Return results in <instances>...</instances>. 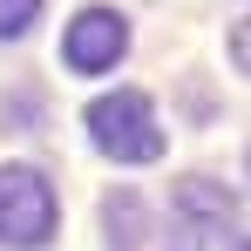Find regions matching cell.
Returning <instances> with one entry per match:
<instances>
[{"label":"cell","mask_w":251,"mask_h":251,"mask_svg":"<svg viewBox=\"0 0 251 251\" xmlns=\"http://www.w3.org/2000/svg\"><path fill=\"white\" fill-rule=\"evenodd\" d=\"M88 136L102 156L116 163H156L163 156V123L150 109L143 88H116V95H95L88 102Z\"/></svg>","instance_id":"cell-1"},{"label":"cell","mask_w":251,"mask_h":251,"mask_svg":"<svg viewBox=\"0 0 251 251\" xmlns=\"http://www.w3.org/2000/svg\"><path fill=\"white\" fill-rule=\"evenodd\" d=\"M54 238V190L41 170L27 163H0V245L7 251H34Z\"/></svg>","instance_id":"cell-2"},{"label":"cell","mask_w":251,"mask_h":251,"mask_svg":"<svg viewBox=\"0 0 251 251\" xmlns=\"http://www.w3.org/2000/svg\"><path fill=\"white\" fill-rule=\"evenodd\" d=\"M123 54H129V21L116 7H82L68 21V34H61V61L75 75H109Z\"/></svg>","instance_id":"cell-3"},{"label":"cell","mask_w":251,"mask_h":251,"mask_svg":"<svg viewBox=\"0 0 251 251\" xmlns=\"http://www.w3.org/2000/svg\"><path fill=\"white\" fill-rule=\"evenodd\" d=\"M170 210H176V231H183V251H197L204 238H217V231H231V217H238V197H231L224 183H210V176H183V183L170 190Z\"/></svg>","instance_id":"cell-4"},{"label":"cell","mask_w":251,"mask_h":251,"mask_svg":"<svg viewBox=\"0 0 251 251\" xmlns=\"http://www.w3.org/2000/svg\"><path fill=\"white\" fill-rule=\"evenodd\" d=\"M102 231H109V251H136L143 245V197L136 190H109L102 197Z\"/></svg>","instance_id":"cell-5"},{"label":"cell","mask_w":251,"mask_h":251,"mask_svg":"<svg viewBox=\"0 0 251 251\" xmlns=\"http://www.w3.org/2000/svg\"><path fill=\"white\" fill-rule=\"evenodd\" d=\"M34 14H41V0H0V41L27 34V27H34Z\"/></svg>","instance_id":"cell-6"},{"label":"cell","mask_w":251,"mask_h":251,"mask_svg":"<svg viewBox=\"0 0 251 251\" xmlns=\"http://www.w3.org/2000/svg\"><path fill=\"white\" fill-rule=\"evenodd\" d=\"M231 61H238V68L251 75V14L238 21V27H231Z\"/></svg>","instance_id":"cell-7"},{"label":"cell","mask_w":251,"mask_h":251,"mask_svg":"<svg viewBox=\"0 0 251 251\" xmlns=\"http://www.w3.org/2000/svg\"><path fill=\"white\" fill-rule=\"evenodd\" d=\"M238 251H251V238H238Z\"/></svg>","instance_id":"cell-8"},{"label":"cell","mask_w":251,"mask_h":251,"mask_svg":"<svg viewBox=\"0 0 251 251\" xmlns=\"http://www.w3.org/2000/svg\"><path fill=\"white\" fill-rule=\"evenodd\" d=\"M245 163H251V156H245Z\"/></svg>","instance_id":"cell-9"}]
</instances>
